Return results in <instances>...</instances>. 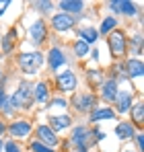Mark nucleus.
<instances>
[{
	"label": "nucleus",
	"mask_w": 144,
	"mask_h": 152,
	"mask_svg": "<svg viewBox=\"0 0 144 152\" xmlns=\"http://www.w3.org/2000/svg\"><path fill=\"white\" fill-rule=\"evenodd\" d=\"M6 6H10V2H8V0H4V2H0V17L4 15V8H6Z\"/></svg>",
	"instance_id": "473e14b6"
},
{
	"label": "nucleus",
	"mask_w": 144,
	"mask_h": 152,
	"mask_svg": "<svg viewBox=\"0 0 144 152\" xmlns=\"http://www.w3.org/2000/svg\"><path fill=\"white\" fill-rule=\"evenodd\" d=\"M15 109H17V107H15L12 99L6 95V97H4V101H2V105H0V111H2L4 115H12V113H15Z\"/></svg>",
	"instance_id": "393cba45"
},
{
	"label": "nucleus",
	"mask_w": 144,
	"mask_h": 152,
	"mask_svg": "<svg viewBox=\"0 0 144 152\" xmlns=\"http://www.w3.org/2000/svg\"><path fill=\"white\" fill-rule=\"evenodd\" d=\"M109 50L111 53L115 56V58H123V53H126V35H123V31H118V29H113V33L109 35Z\"/></svg>",
	"instance_id": "20e7f679"
},
{
	"label": "nucleus",
	"mask_w": 144,
	"mask_h": 152,
	"mask_svg": "<svg viewBox=\"0 0 144 152\" xmlns=\"http://www.w3.org/2000/svg\"><path fill=\"white\" fill-rule=\"evenodd\" d=\"M10 99H12V103H15L17 109H27V107L31 105V101H33V86H31L27 80H23V82L19 84V91H17Z\"/></svg>",
	"instance_id": "f03ea898"
},
{
	"label": "nucleus",
	"mask_w": 144,
	"mask_h": 152,
	"mask_svg": "<svg viewBox=\"0 0 144 152\" xmlns=\"http://www.w3.org/2000/svg\"><path fill=\"white\" fill-rule=\"evenodd\" d=\"M0 152H2V138H0Z\"/></svg>",
	"instance_id": "c9c22d12"
},
{
	"label": "nucleus",
	"mask_w": 144,
	"mask_h": 152,
	"mask_svg": "<svg viewBox=\"0 0 144 152\" xmlns=\"http://www.w3.org/2000/svg\"><path fill=\"white\" fill-rule=\"evenodd\" d=\"M72 25H74V19H72L70 15L58 12V15L51 17V27L56 31H68V29H72Z\"/></svg>",
	"instance_id": "f8f14e48"
},
{
	"label": "nucleus",
	"mask_w": 144,
	"mask_h": 152,
	"mask_svg": "<svg viewBox=\"0 0 144 152\" xmlns=\"http://www.w3.org/2000/svg\"><path fill=\"white\" fill-rule=\"evenodd\" d=\"M46 37H48V25L41 19H37L33 25L29 27V39H31L33 45H41L46 41Z\"/></svg>",
	"instance_id": "423d86ee"
},
{
	"label": "nucleus",
	"mask_w": 144,
	"mask_h": 152,
	"mask_svg": "<svg viewBox=\"0 0 144 152\" xmlns=\"http://www.w3.org/2000/svg\"><path fill=\"white\" fill-rule=\"evenodd\" d=\"M48 64L51 70H60L64 64H66V56H64V51L60 50V48H51L48 51Z\"/></svg>",
	"instance_id": "9b49d317"
},
{
	"label": "nucleus",
	"mask_w": 144,
	"mask_h": 152,
	"mask_svg": "<svg viewBox=\"0 0 144 152\" xmlns=\"http://www.w3.org/2000/svg\"><path fill=\"white\" fill-rule=\"evenodd\" d=\"M49 124H51L49 127L54 132H62V129L70 127L72 119H70V115H54V117H49Z\"/></svg>",
	"instance_id": "dca6fc26"
},
{
	"label": "nucleus",
	"mask_w": 144,
	"mask_h": 152,
	"mask_svg": "<svg viewBox=\"0 0 144 152\" xmlns=\"http://www.w3.org/2000/svg\"><path fill=\"white\" fill-rule=\"evenodd\" d=\"M15 37H17V31H15V29H10V31L4 35V39H2V43H0L4 53H8V51L12 50V45H15Z\"/></svg>",
	"instance_id": "4be33fe9"
},
{
	"label": "nucleus",
	"mask_w": 144,
	"mask_h": 152,
	"mask_svg": "<svg viewBox=\"0 0 144 152\" xmlns=\"http://www.w3.org/2000/svg\"><path fill=\"white\" fill-rule=\"evenodd\" d=\"M8 132H10L15 138H25V136L31 134V124H29L27 119H19V121H15V124L8 126Z\"/></svg>",
	"instance_id": "ddd939ff"
},
{
	"label": "nucleus",
	"mask_w": 144,
	"mask_h": 152,
	"mask_svg": "<svg viewBox=\"0 0 144 152\" xmlns=\"http://www.w3.org/2000/svg\"><path fill=\"white\" fill-rule=\"evenodd\" d=\"M132 99H134V93H132V88H121L115 93V111L118 113H128L130 109H132Z\"/></svg>",
	"instance_id": "39448f33"
},
{
	"label": "nucleus",
	"mask_w": 144,
	"mask_h": 152,
	"mask_svg": "<svg viewBox=\"0 0 144 152\" xmlns=\"http://www.w3.org/2000/svg\"><path fill=\"white\" fill-rule=\"evenodd\" d=\"M70 140H72V146H76L78 152H87V148H89V140H91V129H89L87 126L74 127Z\"/></svg>",
	"instance_id": "7ed1b4c3"
},
{
	"label": "nucleus",
	"mask_w": 144,
	"mask_h": 152,
	"mask_svg": "<svg viewBox=\"0 0 144 152\" xmlns=\"http://www.w3.org/2000/svg\"><path fill=\"white\" fill-rule=\"evenodd\" d=\"M113 109L109 107H97L91 111V121H101V119H113Z\"/></svg>",
	"instance_id": "6ab92c4d"
},
{
	"label": "nucleus",
	"mask_w": 144,
	"mask_h": 152,
	"mask_svg": "<svg viewBox=\"0 0 144 152\" xmlns=\"http://www.w3.org/2000/svg\"><path fill=\"white\" fill-rule=\"evenodd\" d=\"M37 142H41L43 146H48V148H54V146H58V136H56V132L51 129L49 126H39L37 127Z\"/></svg>",
	"instance_id": "6e6552de"
},
{
	"label": "nucleus",
	"mask_w": 144,
	"mask_h": 152,
	"mask_svg": "<svg viewBox=\"0 0 144 152\" xmlns=\"http://www.w3.org/2000/svg\"><path fill=\"white\" fill-rule=\"evenodd\" d=\"M140 43H142V37H140V35H136V39H134V48H136V53H140Z\"/></svg>",
	"instance_id": "2f4dec72"
},
{
	"label": "nucleus",
	"mask_w": 144,
	"mask_h": 152,
	"mask_svg": "<svg viewBox=\"0 0 144 152\" xmlns=\"http://www.w3.org/2000/svg\"><path fill=\"white\" fill-rule=\"evenodd\" d=\"M48 91H49V88H48L46 82H37L35 88H33V99H35L37 103H48V99H49Z\"/></svg>",
	"instance_id": "aec40b11"
},
{
	"label": "nucleus",
	"mask_w": 144,
	"mask_h": 152,
	"mask_svg": "<svg viewBox=\"0 0 144 152\" xmlns=\"http://www.w3.org/2000/svg\"><path fill=\"white\" fill-rule=\"evenodd\" d=\"M115 136H118L120 140H132V138L136 136V129H134V126H132L130 121H123V124H118Z\"/></svg>",
	"instance_id": "2eb2a0df"
},
{
	"label": "nucleus",
	"mask_w": 144,
	"mask_h": 152,
	"mask_svg": "<svg viewBox=\"0 0 144 152\" xmlns=\"http://www.w3.org/2000/svg\"><path fill=\"white\" fill-rule=\"evenodd\" d=\"M109 8H111L113 12L136 15V4H134V2H109Z\"/></svg>",
	"instance_id": "f3484780"
},
{
	"label": "nucleus",
	"mask_w": 144,
	"mask_h": 152,
	"mask_svg": "<svg viewBox=\"0 0 144 152\" xmlns=\"http://www.w3.org/2000/svg\"><path fill=\"white\" fill-rule=\"evenodd\" d=\"M60 8H62L64 15H68V12H82L84 2H80V0H62L60 2Z\"/></svg>",
	"instance_id": "a211bd4d"
},
{
	"label": "nucleus",
	"mask_w": 144,
	"mask_h": 152,
	"mask_svg": "<svg viewBox=\"0 0 144 152\" xmlns=\"http://www.w3.org/2000/svg\"><path fill=\"white\" fill-rule=\"evenodd\" d=\"M136 144H138V150L144 148V136L142 134H136Z\"/></svg>",
	"instance_id": "7c9ffc66"
},
{
	"label": "nucleus",
	"mask_w": 144,
	"mask_h": 152,
	"mask_svg": "<svg viewBox=\"0 0 144 152\" xmlns=\"http://www.w3.org/2000/svg\"><path fill=\"white\" fill-rule=\"evenodd\" d=\"M4 97H6V93H4V91L0 88V105H2V101H4Z\"/></svg>",
	"instance_id": "72a5a7b5"
},
{
	"label": "nucleus",
	"mask_w": 144,
	"mask_h": 152,
	"mask_svg": "<svg viewBox=\"0 0 144 152\" xmlns=\"http://www.w3.org/2000/svg\"><path fill=\"white\" fill-rule=\"evenodd\" d=\"M74 109L76 111H91V109H97V97L93 93H78L74 97Z\"/></svg>",
	"instance_id": "0eeeda50"
},
{
	"label": "nucleus",
	"mask_w": 144,
	"mask_h": 152,
	"mask_svg": "<svg viewBox=\"0 0 144 152\" xmlns=\"http://www.w3.org/2000/svg\"><path fill=\"white\" fill-rule=\"evenodd\" d=\"M126 72L132 76V78H140L144 74V66H142V60L138 58H130L126 62Z\"/></svg>",
	"instance_id": "4468645a"
},
{
	"label": "nucleus",
	"mask_w": 144,
	"mask_h": 152,
	"mask_svg": "<svg viewBox=\"0 0 144 152\" xmlns=\"http://www.w3.org/2000/svg\"><path fill=\"white\" fill-rule=\"evenodd\" d=\"M33 6H37L39 10H43V12H46V10L51 8V2H33Z\"/></svg>",
	"instance_id": "c85d7f7f"
},
{
	"label": "nucleus",
	"mask_w": 144,
	"mask_h": 152,
	"mask_svg": "<svg viewBox=\"0 0 144 152\" xmlns=\"http://www.w3.org/2000/svg\"><path fill=\"white\" fill-rule=\"evenodd\" d=\"M4 152H23V150H21V146H19L17 142H12V140H10V142H6V144H4Z\"/></svg>",
	"instance_id": "cd10ccee"
},
{
	"label": "nucleus",
	"mask_w": 144,
	"mask_h": 152,
	"mask_svg": "<svg viewBox=\"0 0 144 152\" xmlns=\"http://www.w3.org/2000/svg\"><path fill=\"white\" fill-rule=\"evenodd\" d=\"M78 35H80V41H84L87 45L95 43L97 39H99V33H97V29H93V27H82L78 31Z\"/></svg>",
	"instance_id": "412c9836"
},
{
	"label": "nucleus",
	"mask_w": 144,
	"mask_h": 152,
	"mask_svg": "<svg viewBox=\"0 0 144 152\" xmlns=\"http://www.w3.org/2000/svg\"><path fill=\"white\" fill-rule=\"evenodd\" d=\"M115 93H118V80H115V78L103 80V84H101V99L107 101V103H113Z\"/></svg>",
	"instance_id": "1a4fd4ad"
},
{
	"label": "nucleus",
	"mask_w": 144,
	"mask_h": 152,
	"mask_svg": "<svg viewBox=\"0 0 144 152\" xmlns=\"http://www.w3.org/2000/svg\"><path fill=\"white\" fill-rule=\"evenodd\" d=\"M56 80H58V86H60V91H64V93H72V91L76 88V76L72 74L70 70H66V72H60Z\"/></svg>",
	"instance_id": "9d476101"
},
{
	"label": "nucleus",
	"mask_w": 144,
	"mask_h": 152,
	"mask_svg": "<svg viewBox=\"0 0 144 152\" xmlns=\"http://www.w3.org/2000/svg\"><path fill=\"white\" fill-rule=\"evenodd\" d=\"M49 107H66V101L64 99H51L49 101Z\"/></svg>",
	"instance_id": "c756f323"
},
{
	"label": "nucleus",
	"mask_w": 144,
	"mask_h": 152,
	"mask_svg": "<svg viewBox=\"0 0 144 152\" xmlns=\"http://www.w3.org/2000/svg\"><path fill=\"white\" fill-rule=\"evenodd\" d=\"M74 53H76L78 58H82V56H87V53H89V45H87L84 41H80V39H78V41L74 43Z\"/></svg>",
	"instance_id": "a878e982"
},
{
	"label": "nucleus",
	"mask_w": 144,
	"mask_h": 152,
	"mask_svg": "<svg viewBox=\"0 0 144 152\" xmlns=\"http://www.w3.org/2000/svg\"><path fill=\"white\" fill-rule=\"evenodd\" d=\"M2 132H4V126H2V121H0V134H2Z\"/></svg>",
	"instance_id": "f704fd0d"
},
{
	"label": "nucleus",
	"mask_w": 144,
	"mask_h": 152,
	"mask_svg": "<svg viewBox=\"0 0 144 152\" xmlns=\"http://www.w3.org/2000/svg\"><path fill=\"white\" fill-rule=\"evenodd\" d=\"M132 117H134V124L136 126H142V121H144V105L142 103H136L132 107Z\"/></svg>",
	"instance_id": "5701e85b"
},
{
	"label": "nucleus",
	"mask_w": 144,
	"mask_h": 152,
	"mask_svg": "<svg viewBox=\"0 0 144 152\" xmlns=\"http://www.w3.org/2000/svg\"><path fill=\"white\" fill-rule=\"evenodd\" d=\"M115 25H118V21H115V17H107V19H103V23H101V29L97 31V33H111L113 29H115Z\"/></svg>",
	"instance_id": "b1692460"
},
{
	"label": "nucleus",
	"mask_w": 144,
	"mask_h": 152,
	"mask_svg": "<svg viewBox=\"0 0 144 152\" xmlns=\"http://www.w3.org/2000/svg\"><path fill=\"white\" fill-rule=\"evenodd\" d=\"M31 150H33V152H56L54 148H48V146H43L41 142H31Z\"/></svg>",
	"instance_id": "bb28decb"
},
{
	"label": "nucleus",
	"mask_w": 144,
	"mask_h": 152,
	"mask_svg": "<svg viewBox=\"0 0 144 152\" xmlns=\"http://www.w3.org/2000/svg\"><path fill=\"white\" fill-rule=\"evenodd\" d=\"M19 66L23 68L25 74H37V70L43 66V56L39 51H33V53H23L19 58Z\"/></svg>",
	"instance_id": "f257e3e1"
}]
</instances>
